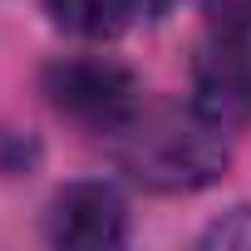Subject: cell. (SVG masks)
Returning <instances> with one entry per match:
<instances>
[{
    "instance_id": "6da1fadb",
    "label": "cell",
    "mask_w": 251,
    "mask_h": 251,
    "mask_svg": "<svg viewBox=\"0 0 251 251\" xmlns=\"http://www.w3.org/2000/svg\"><path fill=\"white\" fill-rule=\"evenodd\" d=\"M123 168L148 192H197L222 177L226 168V138L222 123L197 113L192 103H163L138 108V118L123 128Z\"/></svg>"
},
{
    "instance_id": "7a4b0ae2",
    "label": "cell",
    "mask_w": 251,
    "mask_h": 251,
    "mask_svg": "<svg viewBox=\"0 0 251 251\" xmlns=\"http://www.w3.org/2000/svg\"><path fill=\"white\" fill-rule=\"evenodd\" d=\"M40 84L64 118L84 123L94 133H123L143 108L138 79L123 64L99 59V54L94 59H54V64H45Z\"/></svg>"
},
{
    "instance_id": "3957f363",
    "label": "cell",
    "mask_w": 251,
    "mask_h": 251,
    "mask_svg": "<svg viewBox=\"0 0 251 251\" xmlns=\"http://www.w3.org/2000/svg\"><path fill=\"white\" fill-rule=\"evenodd\" d=\"M45 231L54 246L108 251V246L128 241V207H123L118 187H108V182H69L54 192Z\"/></svg>"
},
{
    "instance_id": "277c9868",
    "label": "cell",
    "mask_w": 251,
    "mask_h": 251,
    "mask_svg": "<svg viewBox=\"0 0 251 251\" xmlns=\"http://www.w3.org/2000/svg\"><path fill=\"white\" fill-rule=\"evenodd\" d=\"M192 108L207 113L212 123H222V128L251 118V45L241 35H217L197 54V64H192Z\"/></svg>"
},
{
    "instance_id": "5b68a950",
    "label": "cell",
    "mask_w": 251,
    "mask_h": 251,
    "mask_svg": "<svg viewBox=\"0 0 251 251\" xmlns=\"http://www.w3.org/2000/svg\"><path fill=\"white\" fill-rule=\"evenodd\" d=\"M45 10L59 30L84 35V40H113L138 15L133 0H45Z\"/></svg>"
},
{
    "instance_id": "8992f818",
    "label": "cell",
    "mask_w": 251,
    "mask_h": 251,
    "mask_svg": "<svg viewBox=\"0 0 251 251\" xmlns=\"http://www.w3.org/2000/svg\"><path fill=\"white\" fill-rule=\"evenodd\" d=\"M202 10H207V25L217 35L251 40V0H202Z\"/></svg>"
},
{
    "instance_id": "52a82bcc",
    "label": "cell",
    "mask_w": 251,
    "mask_h": 251,
    "mask_svg": "<svg viewBox=\"0 0 251 251\" xmlns=\"http://www.w3.org/2000/svg\"><path fill=\"white\" fill-rule=\"evenodd\" d=\"M202 246H246L251 251V207H236V212L217 217L202 231Z\"/></svg>"
},
{
    "instance_id": "ba28073f",
    "label": "cell",
    "mask_w": 251,
    "mask_h": 251,
    "mask_svg": "<svg viewBox=\"0 0 251 251\" xmlns=\"http://www.w3.org/2000/svg\"><path fill=\"white\" fill-rule=\"evenodd\" d=\"M133 5H138V15H148V20H158V15H168V10L177 5V0H133Z\"/></svg>"
}]
</instances>
